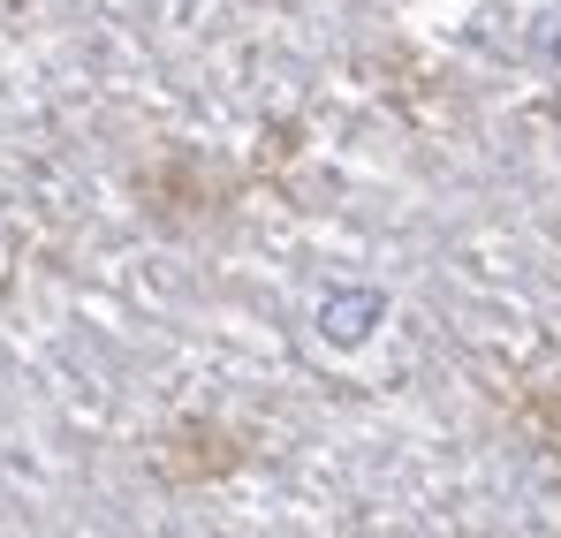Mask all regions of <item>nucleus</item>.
<instances>
[{
    "label": "nucleus",
    "mask_w": 561,
    "mask_h": 538,
    "mask_svg": "<svg viewBox=\"0 0 561 538\" xmlns=\"http://www.w3.org/2000/svg\"><path fill=\"white\" fill-rule=\"evenodd\" d=\"M531 417L547 425V440H554V462H561V402H554V394H531Z\"/></svg>",
    "instance_id": "2"
},
{
    "label": "nucleus",
    "mask_w": 561,
    "mask_h": 538,
    "mask_svg": "<svg viewBox=\"0 0 561 538\" xmlns=\"http://www.w3.org/2000/svg\"><path fill=\"white\" fill-rule=\"evenodd\" d=\"M251 455V433H236V425H175V433H160V448H152V470L168 478V485H205V478H220V470H236Z\"/></svg>",
    "instance_id": "1"
}]
</instances>
